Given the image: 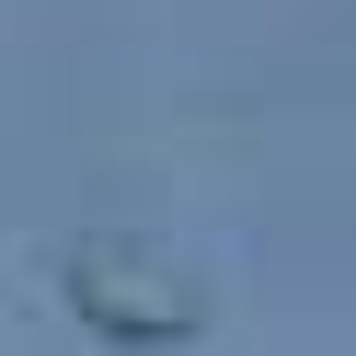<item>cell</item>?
Wrapping results in <instances>:
<instances>
[{
    "instance_id": "1",
    "label": "cell",
    "mask_w": 356,
    "mask_h": 356,
    "mask_svg": "<svg viewBox=\"0 0 356 356\" xmlns=\"http://www.w3.org/2000/svg\"><path fill=\"white\" fill-rule=\"evenodd\" d=\"M70 299H81V322L92 333H127V345H172V333H195L207 322V299H195V276L184 264H161V253H70Z\"/></svg>"
}]
</instances>
